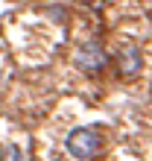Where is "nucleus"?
<instances>
[{
  "instance_id": "obj_4",
  "label": "nucleus",
  "mask_w": 152,
  "mask_h": 161,
  "mask_svg": "<svg viewBox=\"0 0 152 161\" xmlns=\"http://www.w3.org/2000/svg\"><path fill=\"white\" fill-rule=\"evenodd\" d=\"M0 161H26V158H24V149L21 147L6 144V147H0Z\"/></svg>"
},
{
  "instance_id": "obj_2",
  "label": "nucleus",
  "mask_w": 152,
  "mask_h": 161,
  "mask_svg": "<svg viewBox=\"0 0 152 161\" xmlns=\"http://www.w3.org/2000/svg\"><path fill=\"white\" fill-rule=\"evenodd\" d=\"M73 62H76V68L85 70V73H100L102 68H106V53H102V47L97 41H85L79 50H76L73 56Z\"/></svg>"
},
{
  "instance_id": "obj_3",
  "label": "nucleus",
  "mask_w": 152,
  "mask_h": 161,
  "mask_svg": "<svg viewBox=\"0 0 152 161\" xmlns=\"http://www.w3.org/2000/svg\"><path fill=\"white\" fill-rule=\"evenodd\" d=\"M140 53H138V47H126V50L120 53V62H117V68L123 76H135V73L140 70Z\"/></svg>"
},
{
  "instance_id": "obj_1",
  "label": "nucleus",
  "mask_w": 152,
  "mask_h": 161,
  "mask_svg": "<svg viewBox=\"0 0 152 161\" xmlns=\"http://www.w3.org/2000/svg\"><path fill=\"white\" fill-rule=\"evenodd\" d=\"M102 147V138L97 129H88V126H79L68 135V153L76 158V161H91L94 155L100 153Z\"/></svg>"
}]
</instances>
